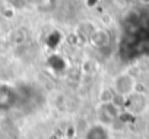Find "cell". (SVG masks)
<instances>
[{
  "label": "cell",
  "instance_id": "obj_1",
  "mask_svg": "<svg viewBox=\"0 0 149 139\" xmlns=\"http://www.w3.org/2000/svg\"><path fill=\"white\" fill-rule=\"evenodd\" d=\"M86 139H108V133L104 127L94 126V127L89 129V132L86 135Z\"/></svg>",
  "mask_w": 149,
  "mask_h": 139
}]
</instances>
